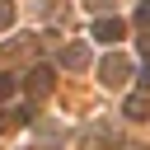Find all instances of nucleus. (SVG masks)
<instances>
[{"label":"nucleus","mask_w":150,"mask_h":150,"mask_svg":"<svg viewBox=\"0 0 150 150\" xmlns=\"http://www.w3.org/2000/svg\"><path fill=\"white\" fill-rule=\"evenodd\" d=\"M131 122H141V117H150V89H141V94H131L127 98V108H122Z\"/></svg>","instance_id":"4"},{"label":"nucleus","mask_w":150,"mask_h":150,"mask_svg":"<svg viewBox=\"0 0 150 150\" xmlns=\"http://www.w3.org/2000/svg\"><path fill=\"white\" fill-rule=\"evenodd\" d=\"M61 61H66V66H84V61H89V52H84V42H70V47L61 52Z\"/></svg>","instance_id":"6"},{"label":"nucleus","mask_w":150,"mask_h":150,"mask_svg":"<svg viewBox=\"0 0 150 150\" xmlns=\"http://www.w3.org/2000/svg\"><path fill=\"white\" fill-rule=\"evenodd\" d=\"M23 84H28V94H52V66H33Z\"/></svg>","instance_id":"2"},{"label":"nucleus","mask_w":150,"mask_h":150,"mask_svg":"<svg viewBox=\"0 0 150 150\" xmlns=\"http://www.w3.org/2000/svg\"><path fill=\"white\" fill-rule=\"evenodd\" d=\"M98 75H103V84H127V75H131V66H127V56H108L103 66H98Z\"/></svg>","instance_id":"1"},{"label":"nucleus","mask_w":150,"mask_h":150,"mask_svg":"<svg viewBox=\"0 0 150 150\" xmlns=\"http://www.w3.org/2000/svg\"><path fill=\"white\" fill-rule=\"evenodd\" d=\"M141 56H145V61H150V33H145V38H141Z\"/></svg>","instance_id":"10"},{"label":"nucleus","mask_w":150,"mask_h":150,"mask_svg":"<svg viewBox=\"0 0 150 150\" xmlns=\"http://www.w3.org/2000/svg\"><path fill=\"white\" fill-rule=\"evenodd\" d=\"M9 94H14V80H9V75H0V98H9Z\"/></svg>","instance_id":"8"},{"label":"nucleus","mask_w":150,"mask_h":150,"mask_svg":"<svg viewBox=\"0 0 150 150\" xmlns=\"http://www.w3.org/2000/svg\"><path fill=\"white\" fill-rule=\"evenodd\" d=\"M84 145H117L112 131H84Z\"/></svg>","instance_id":"7"},{"label":"nucleus","mask_w":150,"mask_h":150,"mask_svg":"<svg viewBox=\"0 0 150 150\" xmlns=\"http://www.w3.org/2000/svg\"><path fill=\"white\" fill-rule=\"evenodd\" d=\"M23 122H28V112H23V108H5V112H0V136H5V131H14V127H23Z\"/></svg>","instance_id":"5"},{"label":"nucleus","mask_w":150,"mask_h":150,"mask_svg":"<svg viewBox=\"0 0 150 150\" xmlns=\"http://www.w3.org/2000/svg\"><path fill=\"white\" fill-rule=\"evenodd\" d=\"M136 19H141V23H145V28H150V0H145V5H141V9H136Z\"/></svg>","instance_id":"9"},{"label":"nucleus","mask_w":150,"mask_h":150,"mask_svg":"<svg viewBox=\"0 0 150 150\" xmlns=\"http://www.w3.org/2000/svg\"><path fill=\"white\" fill-rule=\"evenodd\" d=\"M9 14H14V9H9V5H0V23H9Z\"/></svg>","instance_id":"11"},{"label":"nucleus","mask_w":150,"mask_h":150,"mask_svg":"<svg viewBox=\"0 0 150 150\" xmlns=\"http://www.w3.org/2000/svg\"><path fill=\"white\" fill-rule=\"evenodd\" d=\"M122 33H127L122 19H98V23H94V38H98V42H117Z\"/></svg>","instance_id":"3"}]
</instances>
